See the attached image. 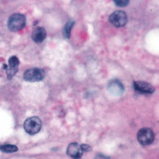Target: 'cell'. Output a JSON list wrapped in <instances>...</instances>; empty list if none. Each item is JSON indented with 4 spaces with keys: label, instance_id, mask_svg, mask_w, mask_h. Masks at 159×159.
I'll return each mask as SVG.
<instances>
[{
    "label": "cell",
    "instance_id": "1",
    "mask_svg": "<svg viewBox=\"0 0 159 159\" xmlns=\"http://www.w3.org/2000/svg\"><path fill=\"white\" fill-rule=\"evenodd\" d=\"M26 24L25 16L20 13H15L12 15L8 20L7 26L9 29L16 32L23 29Z\"/></svg>",
    "mask_w": 159,
    "mask_h": 159
},
{
    "label": "cell",
    "instance_id": "2",
    "mask_svg": "<svg viewBox=\"0 0 159 159\" xmlns=\"http://www.w3.org/2000/svg\"><path fill=\"white\" fill-rule=\"evenodd\" d=\"M45 71L40 68H32L26 70L23 75V79L28 82H38L44 79Z\"/></svg>",
    "mask_w": 159,
    "mask_h": 159
},
{
    "label": "cell",
    "instance_id": "3",
    "mask_svg": "<svg viewBox=\"0 0 159 159\" xmlns=\"http://www.w3.org/2000/svg\"><path fill=\"white\" fill-rule=\"evenodd\" d=\"M42 127L41 120L37 116H33L26 119L24 124L25 131L30 135H34L39 132Z\"/></svg>",
    "mask_w": 159,
    "mask_h": 159
},
{
    "label": "cell",
    "instance_id": "4",
    "mask_svg": "<svg viewBox=\"0 0 159 159\" xmlns=\"http://www.w3.org/2000/svg\"><path fill=\"white\" fill-rule=\"evenodd\" d=\"M110 22L116 27H122L127 22V16L125 11L118 10L112 13L110 15Z\"/></svg>",
    "mask_w": 159,
    "mask_h": 159
},
{
    "label": "cell",
    "instance_id": "5",
    "mask_svg": "<svg viewBox=\"0 0 159 159\" xmlns=\"http://www.w3.org/2000/svg\"><path fill=\"white\" fill-rule=\"evenodd\" d=\"M137 139L141 145H149L154 141V134L150 129L145 127L139 129L137 134Z\"/></svg>",
    "mask_w": 159,
    "mask_h": 159
},
{
    "label": "cell",
    "instance_id": "6",
    "mask_svg": "<svg viewBox=\"0 0 159 159\" xmlns=\"http://www.w3.org/2000/svg\"><path fill=\"white\" fill-rule=\"evenodd\" d=\"M108 90L113 95L119 97L124 92V86L120 81L117 79L111 80L108 84Z\"/></svg>",
    "mask_w": 159,
    "mask_h": 159
},
{
    "label": "cell",
    "instance_id": "7",
    "mask_svg": "<svg viewBox=\"0 0 159 159\" xmlns=\"http://www.w3.org/2000/svg\"><path fill=\"white\" fill-rule=\"evenodd\" d=\"M133 88L136 91L141 93L151 94L155 91L154 87L149 83L142 81H134Z\"/></svg>",
    "mask_w": 159,
    "mask_h": 159
},
{
    "label": "cell",
    "instance_id": "8",
    "mask_svg": "<svg viewBox=\"0 0 159 159\" xmlns=\"http://www.w3.org/2000/svg\"><path fill=\"white\" fill-rule=\"evenodd\" d=\"M8 62H9V66L6 70V74H7V77L8 80H11L17 73L18 70L20 61L16 56H13L10 57Z\"/></svg>",
    "mask_w": 159,
    "mask_h": 159
},
{
    "label": "cell",
    "instance_id": "9",
    "mask_svg": "<svg viewBox=\"0 0 159 159\" xmlns=\"http://www.w3.org/2000/svg\"><path fill=\"white\" fill-rule=\"evenodd\" d=\"M66 153L70 157L74 159H78L82 156L83 151L81 149V145L76 142H73L70 143L68 147Z\"/></svg>",
    "mask_w": 159,
    "mask_h": 159
},
{
    "label": "cell",
    "instance_id": "10",
    "mask_svg": "<svg viewBox=\"0 0 159 159\" xmlns=\"http://www.w3.org/2000/svg\"><path fill=\"white\" fill-rule=\"evenodd\" d=\"M47 37V31L41 27L35 28L31 33V39L36 43H42Z\"/></svg>",
    "mask_w": 159,
    "mask_h": 159
},
{
    "label": "cell",
    "instance_id": "11",
    "mask_svg": "<svg viewBox=\"0 0 159 159\" xmlns=\"http://www.w3.org/2000/svg\"><path fill=\"white\" fill-rule=\"evenodd\" d=\"M75 21L73 20H69L65 25L64 29H63V35L64 37L66 39H70V33L72 29L75 25Z\"/></svg>",
    "mask_w": 159,
    "mask_h": 159
},
{
    "label": "cell",
    "instance_id": "12",
    "mask_svg": "<svg viewBox=\"0 0 159 159\" xmlns=\"http://www.w3.org/2000/svg\"><path fill=\"white\" fill-rule=\"evenodd\" d=\"M0 150L6 153H12L16 152L18 148L16 146L11 144H3L0 146Z\"/></svg>",
    "mask_w": 159,
    "mask_h": 159
},
{
    "label": "cell",
    "instance_id": "13",
    "mask_svg": "<svg viewBox=\"0 0 159 159\" xmlns=\"http://www.w3.org/2000/svg\"><path fill=\"white\" fill-rule=\"evenodd\" d=\"M114 3L118 7H125L129 4V0H116V1H113Z\"/></svg>",
    "mask_w": 159,
    "mask_h": 159
},
{
    "label": "cell",
    "instance_id": "14",
    "mask_svg": "<svg viewBox=\"0 0 159 159\" xmlns=\"http://www.w3.org/2000/svg\"><path fill=\"white\" fill-rule=\"evenodd\" d=\"M81 147L83 152H89L92 151V148L88 144H81Z\"/></svg>",
    "mask_w": 159,
    "mask_h": 159
},
{
    "label": "cell",
    "instance_id": "15",
    "mask_svg": "<svg viewBox=\"0 0 159 159\" xmlns=\"http://www.w3.org/2000/svg\"><path fill=\"white\" fill-rule=\"evenodd\" d=\"M94 159H110V157L102 154H98L95 156Z\"/></svg>",
    "mask_w": 159,
    "mask_h": 159
}]
</instances>
